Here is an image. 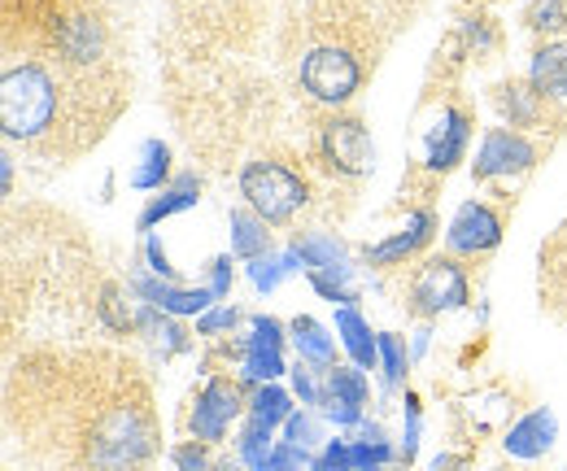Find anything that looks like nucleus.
<instances>
[{
	"instance_id": "obj_1",
	"label": "nucleus",
	"mask_w": 567,
	"mask_h": 471,
	"mask_svg": "<svg viewBox=\"0 0 567 471\" xmlns=\"http://www.w3.org/2000/svg\"><path fill=\"white\" fill-rule=\"evenodd\" d=\"M127 101L123 74H79L44 58L4 53L0 70V123L44 157H74L96 144Z\"/></svg>"
},
{
	"instance_id": "obj_2",
	"label": "nucleus",
	"mask_w": 567,
	"mask_h": 471,
	"mask_svg": "<svg viewBox=\"0 0 567 471\" xmlns=\"http://www.w3.org/2000/svg\"><path fill=\"white\" fill-rule=\"evenodd\" d=\"M236 188H240V202L249 205L258 218H267L271 227L297 218V209L310 202V184L301 180V171L288 166V162H276V157L245 162L240 175H236Z\"/></svg>"
},
{
	"instance_id": "obj_3",
	"label": "nucleus",
	"mask_w": 567,
	"mask_h": 471,
	"mask_svg": "<svg viewBox=\"0 0 567 471\" xmlns=\"http://www.w3.org/2000/svg\"><path fill=\"white\" fill-rule=\"evenodd\" d=\"M362 79H367V66L358 62V53L346 49V44H319L297 66L301 92L310 101H319V105H346V101H354Z\"/></svg>"
},
{
	"instance_id": "obj_4",
	"label": "nucleus",
	"mask_w": 567,
	"mask_h": 471,
	"mask_svg": "<svg viewBox=\"0 0 567 471\" xmlns=\"http://www.w3.org/2000/svg\"><path fill=\"white\" fill-rule=\"evenodd\" d=\"M467 301H472V284H467V270L458 267V258H427L406 284V310L420 319L463 310Z\"/></svg>"
},
{
	"instance_id": "obj_5",
	"label": "nucleus",
	"mask_w": 567,
	"mask_h": 471,
	"mask_svg": "<svg viewBox=\"0 0 567 471\" xmlns=\"http://www.w3.org/2000/svg\"><path fill=\"white\" fill-rule=\"evenodd\" d=\"M319 157H323V166L328 171H337V175H367V171H375V144H371V132H367V123L354 119V114H337V119H328L323 127H319Z\"/></svg>"
},
{
	"instance_id": "obj_6",
	"label": "nucleus",
	"mask_w": 567,
	"mask_h": 471,
	"mask_svg": "<svg viewBox=\"0 0 567 471\" xmlns=\"http://www.w3.org/2000/svg\"><path fill=\"white\" fill-rule=\"evenodd\" d=\"M542 149L515 127H489L481 149H476V162H472V175L476 184H494V180H519L537 166Z\"/></svg>"
},
{
	"instance_id": "obj_7",
	"label": "nucleus",
	"mask_w": 567,
	"mask_h": 471,
	"mask_svg": "<svg viewBox=\"0 0 567 471\" xmlns=\"http://www.w3.org/2000/svg\"><path fill=\"white\" fill-rule=\"evenodd\" d=\"M502 245V214L489 202H463L445 227L450 258H481Z\"/></svg>"
},
{
	"instance_id": "obj_8",
	"label": "nucleus",
	"mask_w": 567,
	"mask_h": 471,
	"mask_svg": "<svg viewBox=\"0 0 567 471\" xmlns=\"http://www.w3.org/2000/svg\"><path fill=\"white\" fill-rule=\"evenodd\" d=\"M240 410H249V406H240V389H236L231 380H206V389L197 393V402L188 410V432H193V441L218 446V441L227 437L231 419H240Z\"/></svg>"
},
{
	"instance_id": "obj_9",
	"label": "nucleus",
	"mask_w": 567,
	"mask_h": 471,
	"mask_svg": "<svg viewBox=\"0 0 567 471\" xmlns=\"http://www.w3.org/2000/svg\"><path fill=\"white\" fill-rule=\"evenodd\" d=\"M132 293H136V301H148V306H157V310H166L175 319H188V315L202 319L210 306H218V297H214L206 284L202 288H184V284L157 279L153 270H136L132 275Z\"/></svg>"
},
{
	"instance_id": "obj_10",
	"label": "nucleus",
	"mask_w": 567,
	"mask_h": 471,
	"mask_svg": "<svg viewBox=\"0 0 567 471\" xmlns=\"http://www.w3.org/2000/svg\"><path fill=\"white\" fill-rule=\"evenodd\" d=\"M467 140H472V114L458 105H445L432 132L424 135V166L436 175H450L467 157Z\"/></svg>"
},
{
	"instance_id": "obj_11",
	"label": "nucleus",
	"mask_w": 567,
	"mask_h": 471,
	"mask_svg": "<svg viewBox=\"0 0 567 471\" xmlns=\"http://www.w3.org/2000/svg\"><path fill=\"white\" fill-rule=\"evenodd\" d=\"M432 232H436V214H432V209H415L402 232H393L389 240L367 245V249H362V263H367V267H402V263H411L427 240H432Z\"/></svg>"
},
{
	"instance_id": "obj_12",
	"label": "nucleus",
	"mask_w": 567,
	"mask_h": 471,
	"mask_svg": "<svg viewBox=\"0 0 567 471\" xmlns=\"http://www.w3.org/2000/svg\"><path fill=\"white\" fill-rule=\"evenodd\" d=\"M494 105L497 114L524 135L546 127V114H550V96H542L528 79H502L494 88Z\"/></svg>"
},
{
	"instance_id": "obj_13",
	"label": "nucleus",
	"mask_w": 567,
	"mask_h": 471,
	"mask_svg": "<svg viewBox=\"0 0 567 471\" xmlns=\"http://www.w3.org/2000/svg\"><path fill=\"white\" fill-rule=\"evenodd\" d=\"M555 437H559V419H555V410H533V414H524L511 432H506V441H502V450L511 454V459H542L550 446H555Z\"/></svg>"
},
{
	"instance_id": "obj_14",
	"label": "nucleus",
	"mask_w": 567,
	"mask_h": 471,
	"mask_svg": "<svg viewBox=\"0 0 567 471\" xmlns=\"http://www.w3.org/2000/svg\"><path fill=\"white\" fill-rule=\"evenodd\" d=\"M202 202V180H197V171H184V175H175L153 202L141 209V218H136V227H141L144 236H153V227L157 223H166L171 214H184V209H193V205Z\"/></svg>"
},
{
	"instance_id": "obj_15",
	"label": "nucleus",
	"mask_w": 567,
	"mask_h": 471,
	"mask_svg": "<svg viewBox=\"0 0 567 471\" xmlns=\"http://www.w3.org/2000/svg\"><path fill=\"white\" fill-rule=\"evenodd\" d=\"M297 254H301V263H306V275L310 270H323V275H341L346 284L354 279V267H350V249L337 240V236H328V232H306V236H297V245H292Z\"/></svg>"
},
{
	"instance_id": "obj_16",
	"label": "nucleus",
	"mask_w": 567,
	"mask_h": 471,
	"mask_svg": "<svg viewBox=\"0 0 567 471\" xmlns=\"http://www.w3.org/2000/svg\"><path fill=\"white\" fill-rule=\"evenodd\" d=\"M542 301L550 306L555 319L567 324V223L559 236L542 249Z\"/></svg>"
},
{
	"instance_id": "obj_17",
	"label": "nucleus",
	"mask_w": 567,
	"mask_h": 471,
	"mask_svg": "<svg viewBox=\"0 0 567 471\" xmlns=\"http://www.w3.org/2000/svg\"><path fill=\"white\" fill-rule=\"evenodd\" d=\"M227 227H231V258L254 263V258L271 254V223L258 218L249 205H236V209L227 214Z\"/></svg>"
},
{
	"instance_id": "obj_18",
	"label": "nucleus",
	"mask_w": 567,
	"mask_h": 471,
	"mask_svg": "<svg viewBox=\"0 0 567 471\" xmlns=\"http://www.w3.org/2000/svg\"><path fill=\"white\" fill-rule=\"evenodd\" d=\"M337 340L346 345V354L354 358V367H362V371L380 367V332H371V324L358 315L354 306H341L337 310Z\"/></svg>"
},
{
	"instance_id": "obj_19",
	"label": "nucleus",
	"mask_w": 567,
	"mask_h": 471,
	"mask_svg": "<svg viewBox=\"0 0 567 471\" xmlns=\"http://www.w3.org/2000/svg\"><path fill=\"white\" fill-rule=\"evenodd\" d=\"M528 83H533L542 96H550V101H567V40H546V44L533 53Z\"/></svg>"
},
{
	"instance_id": "obj_20",
	"label": "nucleus",
	"mask_w": 567,
	"mask_h": 471,
	"mask_svg": "<svg viewBox=\"0 0 567 471\" xmlns=\"http://www.w3.org/2000/svg\"><path fill=\"white\" fill-rule=\"evenodd\" d=\"M288 340H292V349L301 354V362L306 367H315V371H332L337 362V345L328 337V328L319 324V319H310V315H297L292 324H288Z\"/></svg>"
},
{
	"instance_id": "obj_21",
	"label": "nucleus",
	"mask_w": 567,
	"mask_h": 471,
	"mask_svg": "<svg viewBox=\"0 0 567 471\" xmlns=\"http://www.w3.org/2000/svg\"><path fill=\"white\" fill-rule=\"evenodd\" d=\"M136 332H144L162 354L188 349V332L179 328V319L166 315V310H157V306H148V301H136Z\"/></svg>"
},
{
	"instance_id": "obj_22",
	"label": "nucleus",
	"mask_w": 567,
	"mask_h": 471,
	"mask_svg": "<svg viewBox=\"0 0 567 471\" xmlns=\"http://www.w3.org/2000/svg\"><path fill=\"white\" fill-rule=\"evenodd\" d=\"M297 270H306V263H301V254H297V249L262 254V258L245 263V275H249V284H254L258 293H276L284 279H288V275H297Z\"/></svg>"
},
{
	"instance_id": "obj_23",
	"label": "nucleus",
	"mask_w": 567,
	"mask_h": 471,
	"mask_svg": "<svg viewBox=\"0 0 567 471\" xmlns=\"http://www.w3.org/2000/svg\"><path fill=\"white\" fill-rule=\"evenodd\" d=\"M171 180H175V175H171V149H166L162 140H144L141 166L132 171V188H141V193H162Z\"/></svg>"
},
{
	"instance_id": "obj_24",
	"label": "nucleus",
	"mask_w": 567,
	"mask_h": 471,
	"mask_svg": "<svg viewBox=\"0 0 567 471\" xmlns=\"http://www.w3.org/2000/svg\"><path fill=\"white\" fill-rule=\"evenodd\" d=\"M96 319H101V328L114 332V337L136 332V310L127 306V293H123L118 284H101V293H96Z\"/></svg>"
},
{
	"instance_id": "obj_25",
	"label": "nucleus",
	"mask_w": 567,
	"mask_h": 471,
	"mask_svg": "<svg viewBox=\"0 0 567 471\" xmlns=\"http://www.w3.org/2000/svg\"><path fill=\"white\" fill-rule=\"evenodd\" d=\"M292 398L284 393L280 385H258L254 389V398H249V419H258V423H267V428H284L288 419H292Z\"/></svg>"
},
{
	"instance_id": "obj_26",
	"label": "nucleus",
	"mask_w": 567,
	"mask_h": 471,
	"mask_svg": "<svg viewBox=\"0 0 567 471\" xmlns=\"http://www.w3.org/2000/svg\"><path fill=\"white\" fill-rule=\"evenodd\" d=\"M271 432H276V428H267V423H258V419L245 423V432H240V441H236V454H240V463L249 471H262L267 459L276 454L280 441H271Z\"/></svg>"
},
{
	"instance_id": "obj_27",
	"label": "nucleus",
	"mask_w": 567,
	"mask_h": 471,
	"mask_svg": "<svg viewBox=\"0 0 567 471\" xmlns=\"http://www.w3.org/2000/svg\"><path fill=\"white\" fill-rule=\"evenodd\" d=\"M328 380H323V398H337V402H350V406H367L371 398V389H367V376H362V367H332V371H323Z\"/></svg>"
},
{
	"instance_id": "obj_28",
	"label": "nucleus",
	"mask_w": 567,
	"mask_h": 471,
	"mask_svg": "<svg viewBox=\"0 0 567 471\" xmlns=\"http://www.w3.org/2000/svg\"><path fill=\"white\" fill-rule=\"evenodd\" d=\"M284 371H288V367H284V354L240 345V376H245L249 385H276Z\"/></svg>"
},
{
	"instance_id": "obj_29",
	"label": "nucleus",
	"mask_w": 567,
	"mask_h": 471,
	"mask_svg": "<svg viewBox=\"0 0 567 471\" xmlns=\"http://www.w3.org/2000/svg\"><path fill=\"white\" fill-rule=\"evenodd\" d=\"M284 441H288V446H301V450H315V446L323 441V414L310 410V406L292 410V419L284 423Z\"/></svg>"
},
{
	"instance_id": "obj_30",
	"label": "nucleus",
	"mask_w": 567,
	"mask_h": 471,
	"mask_svg": "<svg viewBox=\"0 0 567 471\" xmlns=\"http://www.w3.org/2000/svg\"><path fill=\"white\" fill-rule=\"evenodd\" d=\"M406 367H411L406 340L398 337V332H380V371H384V385L398 389L406 380Z\"/></svg>"
},
{
	"instance_id": "obj_31",
	"label": "nucleus",
	"mask_w": 567,
	"mask_h": 471,
	"mask_svg": "<svg viewBox=\"0 0 567 471\" xmlns=\"http://www.w3.org/2000/svg\"><path fill=\"white\" fill-rule=\"evenodd\" d=\"M528 31H537V35H564L567 0H533V9H528Z\"/></svg>"
},
{
	"instance_id": "obj_32",
	"label": "nucleus",
	"mask_w": 567,
	"mask_h": 471,
	"mask_svg": "<svg viewBox=\"0 0 567 471\" xmlns=\"http://www.w3.org/2000/svg\"><path fill=\"white\" fill-rule=\"evenodd\" d=\"M284 340H288V328H284L280 319H271V315H254V319H249V337L240 340V345H249V349H276V354H284Z\"/></svg>"
},
{
	"instance_id": "obj_33",
	"label": "nucleus",
	"mask_w": 567,
	"mask_h": 471,
	"mask_svg": "<svg viewBox=\"0 0 567 471\" xmlns=\"http://www.w3.org/2000/svg\"><path fill=\"white\" fill-rule=\"evenodd\" d=\"M310 279V288L323 297V301H332V306H354L358 301V293L341 279V275H323V270H310L306 275Z\"/></svg>"
},
{
	"instance_id": "obj_34",
	"label": "nucleus",
	"mask_w": 567,
	"mask_h": 471,
	"mask_svg": "<svg viewBox=\"0 0 567 471\" xmlns=\"http://www.w3.org/2000/svg\"><path fill=\"white\" fill-rule=\"evenodd\" d=\"M288 376H292V393L301 398V406H310V410H315V406H323V385H319V376H315V367H306V362H297V367H292Z\"/></svg>"
},
{
	"instance_id": "obj_35",
	"label": "nucleus",
	"mask_w": 567,
	"mask_h": 471,
	"mask_svg": "<svg viewBox=\"0 0 567 471\" xmlns=\"http://www.w3.org/2000/svg\"><path fill=\"white\" fill-rule=\"evenodd\" d=\"M310 468H315L310 450H301V446H288V441H280V446H276V454L267 459V468H262V471H310Z\"/></svg>"
},
{
	"instance_id": "obj_36",
	"label": "nucleus",
	"mask_w": 567,
	"mask_h": 471,
	"mask_svg": "<svg viewBox=\"0 0 567 471\" xmlns=\"http://www.w3.org/2000/svg\"><path fill=\"white\" fill-rule=\"evenodd\" d=\"M240 324V310L236 306H210L202 319H197V337H218V332H231Z\"/></svg>"
},
{
	"instance_id": "obj_37",
	"label": "nucleus",
	"mask_w": 567,
	"mask_h": 471,
	"mask_svg": "<svg viewBox=\"0 0 567 471\" xmlns=\"http://www.w3.org/2000/svg\"><path fill=\"white\" fill-rule=\"evenodd\" d=\"M420 454V402L406 393V432H402V446H398V459L411 463Z\"/></svg>"
},
{
	"instance_id": "obj_38",
	"label": "nucleus",
	"mask_w": 567,
	"mask_h": 471,
	"mask_svg": "<svg viewBox=\"0 0 567 471\" xmlns=\"http://www.w3.org/2000/svg\"><path fill=\"white\" fill-rule=\"evenodd\" d=\"M144 263H148V270H153L157 279L179 284V270L171 267V258H166V249H162V240H157V236H144Z\"/></svg>"
},
{
	"instance_id": "obj_39",
	"label": "nucleus",
	"mask_w": 567,
	"mask_h": 471,
	"mask_svg": "<svg viewBox=\"0 0 567 471\" xmlns=\"http://www.w3.org/2000/svg\"><path fill=\"white\" fill-rule=\"evenodd\" d=\"M350 446L354 441H346V437H332V441H323V454H319V463L328 471H354V454H350Z\"/></svg>"
},
{
	"instance_id": "obj_40",
	"label": "nucleus",
	"mask_w": 567,
	"mask_h": 471,
	"mask_svg": "<svg viewBox=\"0 0 567 471\" xmlns=\"http://www.w3.org/2000/svg\"><path fill=\"white\" fill-rule=\"evenodd\" d=\"M171 459H175V468L179 471H214V463L206 459V446H202V441L175 446V450H171Z\"/></svg>"
},
{
	"instance_id": "obj_41",
	"label": "nucleus",
	"mask_w": 567,
	"mask_h": 471,
	"mask_svg": "<svg viewBox=\"0 0 567 471\" xmlns=\"http://www.w3.org/2000/svg\"><path fill=\"white\" fill-rule=\"evenodd\" d=\"M206 288H210L218 301L231 293V254H223V258H214L210 263V284H206Z\"/></svg>"
},
{
	"instance_id": "obj_42",
	"label": "nucleus",
	"mask_w": 567,
	"mask_h": 471,
	"mask_svg": "<svg viewBox=\"0 0 567 471\" xmlns=\"http://www.w3.org/2000/svg\"><path fill=\"white\" fill-rule=\"evenodd\" d=\"M467 40L476 44V53H481V49H494V31H489V22H467Z\"/></svg>"
},
{
	"instance_id": "obj_43",
	"label": "nucleus",
	"mask_w": 567,
	"mask_h": 471,
	"mask_svg": "<svg viewBox=\"0 0 567 471\" xmlns=\"http://www.w3.org/2000/svg\"><path fill=\"white\" fill-rule=\"evenodd\" d=\"M0 171H4V197H9V193H13V157H9V153L0 157Z\"/></svg>"
},
{
	"instance_id": "obj_44",
	"label": "nucleus",
	"mask_w": 567,
	"mask_h": 471,
	"mask_svg": "<svg viewBox=\"0 0 567 471\" xmlns=\"http://www.w3.org/2000/svg\"><path fill=\"white\" fill-rule=\"evenodd\" d=\"M427 340H432V328H420V332H415V349H411L415 358H420V354H427Z\"/></svg>"
},
{
	"instance_id": "obj_45",
	"label": "nucleus",
	"mask_w": 567,
	"mask_h": 471,
	"mask_svg": "<svg viewBox=\"0 0 567 471\" xmlns=\"http://www.w3.org/2000/svg\"><path fill=\"white\" fill-rule=\"evenodd\" d=\"M245 468V463H231V459H227V463H214V471H240Z\"/></svg>"
},
{
	"instance_id": "obj_46",
	"label": "nucleus",
	"mask_w": 567,
	"mask_h": 471,
	"mask_svg": "<svg viewBox=\"0 0 567 471\" xmlns=\"http://www.w3.org/2000/svg\"><path fill=\"white\" fill-rule=\"evenodd\" d=\"M362 471H384V468H362Z\"/></svg>"
}]
</instances>
